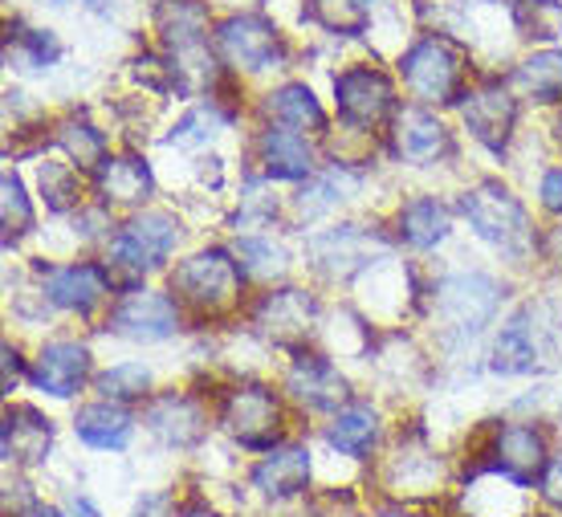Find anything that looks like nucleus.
<instances>
[{"mask_svg":"<svg viewBox=\"0 0 562 517\" xmlns=\"http://www.w3.org/2000/svg\"><path fill=\"white\" fill-rule=\"evenodd\" d=\"M131 428H135V419L123 412L119 404H90L78 412V419H74V432L82 436L90 448H127L131 445Z\"/></svg>","mask_w":562,"mask_h":517,"instance_id":"4be33fe9","label":"nucleus"},{"mask_svg":"<svg viewBox=\"0 0 562 517\" xmlns=\"http://www.w3.org/2000/svg\"><path fill=\"white\" fill-rule=\"evenodd\" d=\"M21 517H66V514H61V509H54V505H29Z\"/></svg>","mask_w":562,"mask_h":517,"instance_id":"79ce46f5","label":"nucleus"},{"mask_svg":"<svg viewBox=\"0 0 562 517\" xmlns=\"http://www.w3.org/2000/svg\"><path fill=\"white\" fill-rule=\"evenodd\" d=\"M261 164L273 180H306L314 168V151L302 131H285V126H269L261 135Z\"/></svg>","mask_w":562,"mask_h":517,"instance_id":"aec40b11","label":"nucleus"},{"mask_svg":"<svg viewBox=\"0 0 562 517\" xmlns=\"http://www.w3.org/2000/svg\"><path fill=\"white\" fill-rule=\"evenodd\" d=\"M371 0H310V13L335 33H363Z\"/></svg>","mask_w":562,"mask_h":517,"instance_id":"72a5a7b5","label":"nucleus"},{"mask_svg":"<svg viewBox=\"0 0 562 517\" xmlns=\"http://www.w3.org/2000/svg\"><path fill=\"white\" fill-rule=\"evenodd\" d=\"M0 216H4V240H16L33 228V209H29L25 188L13 171H4V180H0Z\"/></svg>","mask_w":562,"mask_h":517,"instance_id":"2f4dec72","label":"nucleus"},{"mask_svg":"<svg viewBox=\"0 0 562 517\" xmlns=\"http://www.w3.org/2000/svg\"><path fill=\"white\" fill-rule=\"evenodd\" d=\"M514 90H521L526 99L535 102L562 99V54L547 49V54L526 57L518 70H514Z\"/></svg>","mask_w":562,"mask_h":517,"instance_id":"a878e982","label":"nucleus"},{"mask_svg":"<svg viewBox=\"0 0 562 517\" xmlns=\"http://www.w3.org/2000/svg\"><path fill=\"white\" fill-rule=\"evenodd\" d=\"M355 188H359V180H355L351 171L330 168L326 176H318V180L310 183L297 204H302L306 216H314V212H323V209H330V204H338V200H347V192H355Z\"/></svg>","mask_w":562,"mask_h":517,"instance_id":"7c9ffc66","label":"nucleus"},{"mask_svg":"<svg viewBox=\"0 0 562 517\" xmlns=\"http://www.w3.org/2000/svg\"><path fill=\"white\" fill-rule=\"evenodd\" d=\"M497 302H502V290L481 273H452L436 285V314L449 335H477L497 314Z\"/></svg>","mask_w":562,"mask_h":517,"instance_id":"39448f33","label":"nucleus"},{"mask_svg":"<svg viewBox=\"0 0 562 517\" xmlns=\"http://www.w3.org/2000/svg\"><path fill=\"white\" fill-rule=\"evenodd\" d=\"M111 330L135 342H159L180 330V310L159 290H131L111 310Z\"/></svg>","mask_w":562,"mask_h":517,"instance_id":"0eeeda50","label":"nucleus"},{"mask_svg":"<svg viewBox=\"0 0 562 517\" xmlns=\"http://www.w3.org/2000/svg\"><path fill=\"white\" fill-rule=\"evenodd\" d=\"M147 428H151L164 445L171 448H192L196 440H204V407L192 400V395H180V392H168V395H155L147 412Z\"/></svg>","mask_w":562,"mask_h":517,"instance_id":"ddd939ff","label":"nucleus"},{"mask_svg":"<svg viewBox=\"0 0 562 517\" xmlns=\"http://www.w3.org/2000/svg\"><path fill=\"white\" fill-rule=\"evenodd\" d=\"M180 245V224L168 212H143L123 224V233L111 245V266L123 273L139 278L143 269H155L159 261H168L171 249Z\"/></svg>","mask_w":562,"mask_h":517,"instance_id":"20e7f679","label":"nucleus"},{"mask_svg":"<svg viewBox=\"0 0 562 517\" xmlns=\"http://www.w3.org/2000/svg\"><path fill=\"white\" fill-rule=\"evenodd\" d=\"M57 143L66 147V155L74 159V168H78V171H94V168H102V164H106V139H102L90 123H78V119L61 123V131H57Z\"/></svg>","mask_w":562,"mask_h":517,"instance_id":"c85d7f7f","label":"nucleus"},{"mask_svg":"<svg viewBox=\"0 0 562 517\" xmlns=\"http://www.w3.org/2000/svg\"><path fill=\"white\" fill-rule=\"evenodd\" d=\"M216 54L237 70H266L269 61L281 54L278 33L261 16H228L216 29Z\"/></svg>","mask_w":562,"mask_h":517,"instance_id":"1a4fd4ad","label":"nucleus"},{"mask_svg":"<svg viewBox=\"0 0 562 517\" xmlns=\"http://www.w3.org/2000/svg\"><path fill=\"white\" fill-rule=\"evenodd\" d=\"M16 371H21V363H16V350H13V347H4V392H13Z\"/></svg>","mask_w":562,"mask_h":517,"instance_id":"a19ab883","label":"nucleus"},{"mask_svg":"<svg viewBox=\"0 0 562 517\" xmlns=\"http://www.w3.org/2000/svg\"><path fill=\"white\" fill-rule=\"evenodd\" d=\"M285 392L294 395L297 404L318 407V412H330V407L347 404V379L338 375L335 363L323 359V355H297L290 375H285Z\"/></svg>","mask_w":562,"mask_h":517,"instance_id":"4468645a","label":"nucleus"},{"mask_svg":"<svg viewBox=\"0 0 562 517\" xmlns=\"http://www.w3.org/2000/svg\"><path fill=\"white\" fill-rule=\"evenodd\" d=\"M45 294H49V302H57L61 310L90 314V310L106 297V278H102L99 266L49 269V273H45Z\"/></svg>","mask_w":562,"mask_h":517,"instance_id":"6ab92c4d","label":"nucleus"},{"mask_svg":"<svg viewBox=\"0 0 562 517\" xmlns=\"http://www.w3.org/2000/svg\"><path fill=\"white\" fill-rule=\"evenodd\" d=\"M395 151L408 164H432L436 155L449 151V135L428 111H400L395 114Z\"/></svg>","mask_w":562,"mask_h":517,"instance_id":"412c9836","label":"nucleus"},{"mask_svg":"<svg viewBox=\"0 0 562 517\" xmlns=\"http://www.w3.org/2000/svg\"><path fill=\"white\" fill-rule=\"evenodd\" d=\"M538 367V342L530 335V326L526 318H514L497 335L493 342V371H502V375H526V371H535Z\"/></svg>","mask_w":562,"mask_h":517,"instance_id":"bb28decb","label":"nucleus"},{"mask_svg":"<svg viewBox=\"0 0 562 517\" xmlns=\"http://www.w3.org/2000/svg\"><path fill=\"white\" fill-rule=\"evenodd\" d=\"M400 237L408 240L412 249H432L449 237V212L436 200H412L408 209L400 212Z\"/></svg>","mask_w":562,"mask_h":517,"instance_id":"b1692460","label":"nucleus"},{"mask_svg":"<svg viewBox=\"0 0 562 517\" xmlns=\"http://www.w3.org/2000/svg\"><path fill=\"white\" fill-rule=\"evenodd\" d=\"M335 94H338V111H342V119L355 126L383 123L395 106V86L387 82V74L367 70V66H355V70L338 74Z\"/></svg>","mask_w":562,"mask_h":517,"instance_id":"6e6552de","label":"nucleus"},{"mask_svg":"<svg viewBox=\"0 0 562 517\" xmlns=\"http://www.w3.org/2000/svg\"><path fill=\"white\" fill-rule=\"evenodd\" d=\"M461 209L469 216V224H473V233L481 240H490L493 249L514 252V257L530 249V240H535L530 216H526V209H521L509 188H502V183H477L473 192H464Z\"/></svg>","mask_w":562,"mask_h":517,"instance_id":"f257e3e1","label":"nucleus"},{"mask_svg":"<svg viewBox=\"0 0 562 517\" xmlns=\"http://www.w3.org/2000/svg\"><path fill=\"white\" fill-rule=\"evenodd\" d=\"M314 314H318V306H314L310 294H302V290H278V294L261 297V306H257V314H254V326L266 338L281 342V347H297V342L310 335Z\"/></svg>","mask_w":562,"mask_h":517,"instance_id":"f8f14e48","label":"nucleus"},{"mask_svg":"<svg viewBox=\"0 0 562 517\" xmlns=\"http://www.w3.org/2000/svg\"><path fill=\"white\" fill-rule=\"evenodd\" d=\"M554 131H559V139H562V119H559V123H554Z\"/></svg>","mask_w":562,"mask_h":517,"instance_id":"a18cd8bd","label":"nucleus"},{"mask_svg":"<svg viewBox=\"0 0 562 517\" xmlns=\"http://www.w3.org/2000/svg\"><path fill=\"white\" fill-rule=\"evenodd\" d=\"M147 387H151V371L143 363L111 367L106 375H99V392L106 400H139V395H147Z\"/></svg>","mask_w":562,"mask_h":517,"instance_id":"f704fd0d","label":"nucleus"},{"mask_svg":"<svg viewBox=\"0 0 562 517\" xmlns=\"http://www.w3.org/2000/svg\"><path fill=\"white\" fill-rule=\"evenodd\" d=\"M155 21H159V33H164L176 66H180L183 57L200 54V42L209 33V9L204 4H196V0H164Z\"/></svg>","mask_w":562,"mask_h":517,"instance_id":"a211bd4d","label":"nucleus"},{"mask_svg":"<svg viewBox=\"0 0 562 517\" xmlns=\"http://www.w3.org/2000/svg\"><path fill=\"white\" fill-rule=\"evenodd\" d=\"M237 261L249 278H278L281 269H285V252H281L273 240L249 237V240H240L237 245Z\"/></svg>","mask_w":562,"mask_h":517,"instance_id":"c9c22d12","label":"nucleus"},{"mask_svg":"<svg viewBox=\"0 0 562 517\" xmlns=\"http://www.w3.org/2000/svg\"><path fill=\"white\" fill-rule=\"evenodd\" d=\"M90 4H94V9H106V4H111V0H90Z\"/></svg>","mask_w":562,"mask_h":517,"instance_id":"c03bdc74","label":"nucleus"},{"mask_svg":"<svg viewBox=\"0 0 562 517\" xmlns=\"http://www.w3.org/2000/svg\"><path fill=\"white\" fill-rule=\"evenodd\" d=\"M269 114L290 126V131H326V114L318 106V99L297 82L281 86V90L269 94Z\"/></svg>","mask_w":562,"mask_h":517,"instance_id":"393cba45","label":"nucleus"},{"mask_svg":"<svg viewBox=\"0 0 562 517\" xmlns=\"http://www.w3.org/2000/svg\"><path fill=\"white\" fill-rule=\"evenodd\" d=\"M514 25L521 37L554 42V37H562V0H518Z\"/></svg>","mask_w":562,"mask_h":517,"instance_id":"c756f323","label":"nucleus"},{"mask_svg":"<svg viewBox=\"0 0 562 517\" xmlns=\"http://www.w3.org/2000/svg\"><path fill=\"white\" fill-rule=\"evenodd\" d=\"M42 192L49 200V209H70L74 196H78V176H74V164H45L42 168Z\"/></svg>","mask_w":562,"mask_h":517,"instance_id":"e433bc0d","label":"nucleus"},{"mask_svg":"<svg viewBox=\"0 0 562 517\" xmlns=\"http://www.w3.org/2000/svg\"><path fill=\"white\" fill-rule=\"evenodd\" d=\"M542 204L562 216V171H547V180H542Z\"/></svg>","mask_w":562,"mask_h":517,"instance_id":"ea45409f","label":"nucleus"},{"mask_svg":"<svg viewBox=\"0 0 562 517\" xmlns=\"http://www.w3.org/2000/svg\"><path fill=\"white\" fill-rule=\"evenodd\" d=\"M461 119L473 139L502 151L509 143L514 123H518V102L509 99V90H502V86H481L461 102Z\"/></svg>","mask_w":562,"mask_h":517,"instance_id":"9b49d317","label":"nucleus"},{"mask_svg":"<svg viewBox=\"0 0 562 517\" xmlns=\"http://www.w3.org/2000/svg\"><path fill=\"white\" fill-rule=\"evenodd\" d=\"M375 436H380V419L371 407H347V412H338L330 419V428H326V440L338 448V452H347V457H363L367 448L375 445Z\"/></svg>","mask_w":562,"mask_h":517,"instance_id":"cd10ccee","label":"nucleus"},{"mask_svg":"<svg viewBox=\"0 0 562 517\" xmlns=\"http://www.w3.org/2000/svg\"><path fill=\"white\" fill-rule=\"evenodd\" d=\"M54 445V424L37 407H9L4 412V461L13 464H37Z\"/></svg>","mask_w":562,"mask_h":517,"instance_id":"dca6fc26","label":"nucleus"},{"mask_svg":"<svg viewBox=\"0 0 562 517\" xmlns=\"http://www.w3.org/2000/svg\"><path fill=\"white\" fill-rule=\"evenodd\" d=\"M99 192L102 200H114V204H139L151 196V168L135 155L106 159L99 168Z\"/></svg>","mask_w":562,"mask_h":517,"instance_id":"5701e85b","label":"nucleus"},{"mask_svg":"<svg viewBox=\"0 0 562 517\" xmlns=\"http://www.w3.org/2000/svg\"><path fill=\"white\" fill-rule=\"evenodd\" d=\"M493 464L497 473H506L514 485H530L535 476L547 473V436L530 424H506L493 436Z\"/></svg>","mask_w":562,"mask_h":517,"instance_id":"9d476101","label":"nucleus"},{"mask_svg":"<svg viewBox=\"0 0 562 517\" xmlns=\"http://www.w3.org/2000/svg\"><path fill=\"white\" fill-rule=\"evenodd\" d=\"M542 497L554 509H562V457H550L547 473H542Z\"/></svg>","mask_w":562,"mask_h":517,"instance_id":"58836bf2","label":"nucleus"},{"mask_svg":"<svg viewBox=\"0 0 562 517\" xmlns=\"http://www.w3.org/2000/svg\"><path fill=\"white\" fill-rule=\"evenodd\" d=\"M254 485L273 502L297 497L310 485V452L302 445L269 448V457L254 469Z\"/></svg>","mask_w":562,"mask_h":517,"instance_id":"f3484780","label":"nucleus"},{"mask_svg":"<svg viewBox=\"0 0 562 517\" xmlns=\"http://www.w3.org/2000/svg\"><path fill=\"white\" fill-rule=\"evenodd\" d=\"M314 257H318V261H335V266H338V257H342L347 269H359L367 257V237L355 228V224H347V228L326 233V237L314 240Z\"/></svg>","mask_w":562,"mask_h":517,"instance_id":"473e14b6","label":"nucleus"},{"mask_svg":"<svg viewBox=\"0 0 562 517\" xmlns=\"http://www.w3.org/2000/svg\"><path fill=\"white\" fill-rule=\"evenodd\" d=\"M221 424L245 448H273L281 432V407L269 387L249 383V387L228 392L225 407H221Z\"/></svg>","mask_w":562,"mask_h":517,"instance_id":"423d86ee","label":"nucleus"},{"mask_svg":"<svg viewBox=\"0 0 562 517\" xmlns=\"http://www.w3.org/2000/svg\"><path fill=\"white\" fill-rule=\"evenodd\" d=\"M70 505H74V514H78V517H99V509L86 502V497H74Z\"/></svg>","mask_w":562,"mask_h":517,"instance_id":"37998d69","label":"nucleus"},{"mask_svg":"<svg viewBox=\"0 0 562 517\" xmlns=\"http://www.w3.org/2000/svg\"><path fill=\"white\" fill-rule=\"evenodd\" d=\"M464 78V49L449 37H424L404 57V82L424 102H452Z\"/></svg>","mask_w":562,"mask_h":517,"instance_id":"7ed1b4c3","label":"nucleus"},{"mask_svg":"<svg viewBox=\"0 0 562 517\" xmlns=\"http://www.w3.org/2000/svg\"><path fill=\"white\" fill-rule=\"evenodd\" d=\"M216 131H221V114L209 111V106H200V111H192L180 126H176L171 143H180V147H188V143H209Z\"/></svg>","mask_w":562,"mask_h":517,"instance_id":"4c0bfd02","label":"nucleus"},{"mask_svg":"<svg viewBox=\"0 0 562 517\" xmlns=\"http://www.w3.org/2000/svg\"><path fill=\"white\" fill-rule=\"evenodd\" d=\"M240 278H245L240 261H233L225 249H204L176 266L171 294L188 306L216 314V310H228L240 297Z\"/></svg>","mask_w":562,"mask_h":517,"instance_id":"f03ea898","label":"nucleus"},{"mask_svg":"<svg viewBox=\"0 0 562 517\" xmlns=\"http://www.w3.org/2000/svg\"><path fill=\"white\" fill-rule=\"evenodd\" d=\"M86 375H90V350L82 342H49L29 371L33 387L45 395H57V400H70L82 387Z\"/></svg>","mask_w":562,"mask_h":517,"instance_id":"2eb2a0df","label":"nucleus"}]
</instances>
